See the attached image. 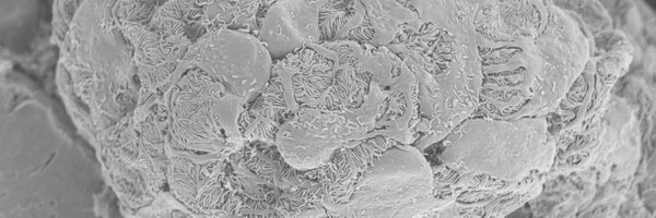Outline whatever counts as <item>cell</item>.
I'll list each match as a JSON object with an SVG mask.
<instances>
[{
	"mask_svg": "<svg viewBox=\"0 0 656 218\" xmlns=\"http://www.w3.org/2000/svg\"><path fill=\"white\" fill-rule=\"evenodd\" d=\"M453 197L434 195L433 168L415 146L396 143L360 175L351 199L329 217L436 216Z\"/></svg>",
	"mask_w": 656,
	"mask_h": 218,
	"instance_id": "6da1fadb",
	"label": "cell"
},
{
	"mask_svg": "<svg viewBox=\"0 0 656 218\" xmlns=\"http://www.w3.org/2000/svg\"><path fill=\"white\" fill-rule=\"evenodd\" d=\"M366 140L344 112L300 107L280 125L274 145L291 167L307 171L326 165L332 155Z\"/></svg>",
	"mask_w": 656,
	"mask_h": 218,
	"instance_id": "7a4b0ae2",
	"label": "cell"
},
{
	"mask_svg": "<svg viewBox=\"0 0 656 218\" xmlns=\"http://www.w3.org/2000/svg\"><path fill=\"white\" fill-rule=\"evenodd\" d=\"M211 39V71L238 97L256 99L272 74L273 60L267 48L248 32L221 31Z\"/></svg>",
	"mask_w": 656,
	"mask_h": 218,
	"instance_id": "3957f363",
	"label": "cell"
},
{
	"mask_svg": "<svg viewBox=\"0 0 656 218\" xmlns=\"http://www.w3.org/2000/svg\"><path fill=\"white\" fill-rule=\"evenodd\" d=\"M339 64L320 44H309L273 61L272 73L281 80L289 111L318 108L330 90Z\"/></svg>",
	"mask_w": 656,
	"mask_h": 218,
	"instance_id": "277c9868",
	"label": "cell"
},
{
	"mask_svg": "<svg viewBox=\"0 0 656 218\" xmlns=\"http://www.w3.org/2000/svg\"><path fill=\"white\" fill-rule=\"evenodd\" d=\"M319 0H278L265 13L258 38L273 61L319 44Z\"/></svg>",
	"mask_w": 656,
	"mask_h": 218,
	"instance_id": "5b68a950",
	"label": "cell"
},
{
	"mask_svg": "<svg viewBox=\"0 0 656 218\" xmlns=\"http://www.w3.org/2000/svg\"><path fill=\"white\" fill-rule=\"evenodd\" d=\"M396 143L383 135L366 138L337 150L326 165L315 169V178L324 186L321 205L328 215L351 199L362 172Z\"/></svg>",
	"mask_w": 656,
	"mask_h": 218,
	"instance_id": "8992f818",
	"label": "cell"
},
{
	"mask_svg": "<svg viewBox=\"0 0 656 218\" xmlns=\"http://www.w3.org/2000/svg\"><path fill=\"white\" fill-rule=\"evenodd\" d=\"M362 4L373 29L368 44L374 47L388 46L410 24L420 20L418 13L402 1L364 0Z\"/></svg>",
	"mask_w": 656,
	"mask_h": 218,
	"instance_id": "52a82bcc",
	"label": "cell"
},
{
	"mask_svg": "<svg viewBox=\"0 0 656 218\" xmlns=\"http://www.w3.org/2000/svg\"><path fill=\"white\" fill-rule=\"evenodd\" d=\"M362 1H319V43L345 39L365 20Z\"/></svg>",
	"mask_w": 656,
	"mask_h": 218,
	"instance_id": "ba28073f",
	"label": "cell"
},
{
	"mask_svg": "<svg viewBox=\"0 0 656 218\" xmlns=\"http://www.w3.org/2000/svg\"><path fill=\"white\" fill-rule=\"evenodd\" d=\"M371 74L360 73L352 64H339L333 84L318 107L344 112L358 108L368 90Z\"/></svg>",
	"mask_w": 656,
	"mask_h": 218,
	"instance_id": "9c48e42d",
	"label": "cell"
},
{
	"mask_svg": "<svg viewBox=\"0 0 656 218\" xmlns=\"http://www.w3.org/2000/svg\"><path fill=\"white\" fill-rule=\"evenodd\" d=\"M389 94V88L382 87L376 80L371 77L363 102L353 110L344 111V114L366 135L375 131L376 123L385 114Z\"/></svg>",
	"mask_w": 656,
	"mask_h": 218,
	"instance_id": "30bf717a",
	"label": "cell"
}]
</instances>
